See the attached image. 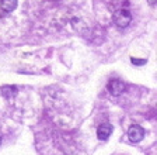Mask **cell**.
<instances>
[{
	"instance_id": "cell-1",
	"label": "cell",
	"mask_w": 157,
	"mask_h": 155,
	"mask_svg": "<svg viewBox=\"0 0 157 155\" xmlns=\"http://www.w3.org/2000/svg\"><path fill=\"white\" fill-rule=\"evenodd\" d=\"M132 21V16L129 13V10L126 9H119L114 13V23L115 26H118L119 28H125L131 24Z\"/></svg>"
},
{
	"instance_id": "cell-2",
	"label": "cell",
	"mask_w": 157,
	"mask_h": 155,
	"mask_svg": "<svg viewBox=\"0 0 157 155\" xmlns=\"http://www.w3.org/2000/svg\"><path fill=\"white\" fill-rule=\"evenodd\" d=\"M107 89L112 96H119L125 90V83L119 79H111L107 85Z\"/></svg>"
},
{
	"instance_id": "cell-3",
	"label": "cell",
	"mask_w": 157,
	"mask_h": 155,
	"mask_svg": "<svg viewBox=\"0 0 157 155\" xmlns=\"http://www.w3.org/2000/svg\"><path fill=\"white\" fill-rule=\"evenodd\" d=\"M128 137H129V140H131L132 142H139V141H142L144 137V130L142 128L140 125L135 124L128 130Z\"/></svg>"
},
{
	"instance_id": "cell-4",
	"label": "cell",
	"mask_w": 157,
	"mask_h": 155,
	"mask_svg": "<svg viewBox=\"0 0 157 155\" xmlns=\"http://www.w3.org/2000/svg\"><path fill=\"white\" fill-rule=\"evenodd\" d=\"M111 134H112V125L108 124V123H105V124H101L97 128V137H98V140H102V141H105V140H108V137H109Z\"/></svg>"
},
{
	"instance_id": "cell-5",
	"label": "cell",
	"mask_w": 157,
	"mask_h": 155,
	"mask_svg": "<svg viewBox=\"0 0 157 155\" xmlns=\"http://www.w3.org/2000/svg\"><path fill=\"white\" fill-rule=\"evenodd\" d=\"M17 7V0H2L0 2V9L4 13H11Z\"/></svg>"
},
{
	"instance_id": "cell-6",
	"label": "cell",
	"mask_w": 157,
	"mask_h": 155,
	"mask_svg": "<svg viewBox=\"0 0 157 155\" xmlns=\"http://www.w3.org/2000/svg\"><path fill=\"white\" fill-rule=\"evenodd\" d=\"M17 88L16 86H3L2 88V93H3L6 97H11L13 95H16Z\"/></svg>"
},
{
	"instance_id": "cell-7",
	"label": "cell",
	"mask_w": 157,
	"mask_h": 155,
	"mask_svg": "<svg viewBox=\"0 0 157 155\" xmlns=\"http://www.w3.org/2000/svg\"><path fill=\"white\" fill-rule=\"evenodd\" d=\"M132 63L133 65H144L146 63V59H137V58H132Z\"/></svg>"
},
{
	"instance_id": "cell-8",
	"label": "cell",
	"mask_w": 157,
	"mask_h": 155,
	"mask_svg": "<svg viewBox=\"0 0 157 155\" xmlns=\"http://www.w3.org/2000/svg\"><path fill=\"white\" fill-rule=\"evenodd\" d=\"M150 4H154V0H150Z\"/></svg>"
},
{
	"instance_id": "cell-9",
	"label": "cell",
	"mask_w": 157,
	"mask_h": 155,
	"mask_svg": "<svg viewBox=\"0 0 157 155\" xmlns=\"http://www.w3.org/2000/svg\"><path fill=\"white\" fill-rule=\"evenodd\" d=\"M0 142H2V137H0Z\"/></svg>"
}]
</instances>
